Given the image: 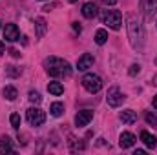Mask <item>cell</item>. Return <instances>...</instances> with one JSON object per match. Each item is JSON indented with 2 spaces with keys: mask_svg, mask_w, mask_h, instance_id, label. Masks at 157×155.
Here are the masks:
<instances>
[{
  "mask_svg": "<svg viewBox=\"0 0 157 155\" xmlns=\"http://www.w3.org/2000/svg\"><path fill=\"white\" fill-rule=\"evenodd\" d=\"M133 155H144V150H137Z\"/></svg>",
  "mask_w": 157,
  "mask_h": 155,
  "instance_id": "f546056e",
  "label": "cell"
},
{
  "mask_svg": "<svg viewBox=\"0 0 157 155\" xmlns=\"http://www.w3.org/2000/svg\"><path fill=\"white\" fill-rule=\"evenodd\" d=\"M46 71L51 77H70L71 75V66L70 62H66L64 59H57V57H49L46 62Z\"/></svg>",
  "mask_w": 157,
  "mask_h": 155,
  "instance_id": "6da1fadb",
  "label": "cell"
},
{
  "mask_svg": "<svg viewBox=\"0 0 157 155\" xmlns=\"http://www.w3.org/2000/svg\"><path fill=\"white\" fill-rule=\"evenodd\" d=\"M9 122H11V126H13L15 130H18V128H20V115H18V113H11Z\"/></svg>",
  "mask_w": 157,
  "mask_h": 155,
  "instance_id": "44dd1931",
  "label": "cell"
},
{
  "mask_svg": "<svg viewBox=\"0 0 157 155\" xmlns=\"http://www.w3.org/2000/svg\"><path fill=\"white\" fill-rule=\"evenodd\" d=\"M139 71H141V66H139V64H132V66H130V71H128V73H130L132 77H135V75H137Z\"/></svg>",
  "mask_w": 157,
  "mask_h": 155,
  "instance_id": "603a6c76",
  "label": "cell"
},
{
  "mask_svg": "<svg viewBox=\"0 0 157 155\" xmlns=\"http://www.w3.org/2000/svg\"><path fill=\"white\" fill-rule=\"evenodd\" d=\"M106 40H108V31H106V29H97V33H95V42H97L99 46H102V44H106Z\"/></svg>",
  "mask_w": 157,
  "mask_h": 155,
  "instance_id": "ffe728a7",
  "label": "cell"
},
{
  "mask_svg": "<svg viewBox=\"0 0 157 155\" xmlns=\"http://www.w3.org/2000/svg\"><path fill=\"white\" fill-rule=\"evenodd\" d=\"M102 24H106L110 29H121V24H122V15L119 9H106L102 13Z\"/></svg>",
  "mask_w": 157,
  "mask_h": 155,
  "instance_id": "3957f363",
  "label": "cell"
},
{
  "mask_svg": "<svg viewBox=\"0 0 157 155\" xmlns=\"http://www.w3.org/2000/svg\"><path fill=\"white\" fill-rule=\"evenodd\" d=\"M48 91H49L51 95H57V97H59V95H62V93H64V86H62L60 82L53 80V82H49V84H48Z\"/></svg>",
  "mask_w": 157,
  "mask_h": 155,
  "instance_id": "9a60e30c",
  "label": "cell"
},
{
  "mask_svg": "<svg viewBox=\"0 0 157 155\" xmlns=\"http://www.w3.org/2000/svg\"><path fill=\"white\" fill-rule=\"evenodd\" d=\"M73 29H75V31H77V33H80V31H82V28H80V26H78L77 22H73Z\"/></svg>",
  "mask_w": 157,
  "mask_h": 155,
  "instance_id": "484cf974",
  "label": "cell"
},
{
  "mask_svg": "<svg viewBox=\"0 0 157 155\" xmlns=\"http://www.w3.org/2000/svg\"><path fill=\"white\" fill-rule=\"evenodd\" d=\"M4 39L7 42H15V40L20 39V31L17 28V24H6L4 28Z\"/></svg>",
  "mask_w": 157,
  "mask_h": 155,
  "instance_id": "52a82bcc",
  "label": "cell"
},
{
  "mask_svg": "<svg viewBox=\"0 0 157 155\" xmlns=\"http://www.w3.org/2000/svg\"><path fill=\"white\" fill-rule=\"evenodd\" d=\"M70 2H71V4H73V2H77V0H70Z\"/></svg>",
  "mask_w": 157,
  "mask_h": 155,
  "instance_id": "4dcf8cb0",
  "label": "cell"
},
{
  "mask_svg": "<svg viewBox=\"0 0 157 155\" xmlns=\"http://www.w3.org/2000/svg\"><path fill=\"white\" fill-rule=\"evenodd\" d=\"M128 37H130L132 47H135V49H141L143 47V44H144V31H143L141 22L133 15L128 17Z\"/></svg>",
  "mask_w": 157,
  "mask_h": 155,
  "instance_id": "7a4b0ae2",
  "label": "cell"
},
{
  "mask_svg": "<svg viewBox=\"0 0 157 155\" xmlns=\"http://www.w3.org/2000/svg\"><path fill=\"white\" fill-rule=\"evenodd\" d=\"M141 141H143L148 148H155L157 146V137L155 135H150L148 131H141Z\"/></svg>",
  "mask_w": 157,
  "mask_h": 155,
  "instance_id": "4fadbf2b",
  "label": "cell"
},
{
  "mask_svg": "<svg viewBox=\"0 0 157 155\" xmlns=\"http://www.w3.org/2000/svg\"><path fill=\"white\" fill-rule=\"evenodd\" d=\"M4 49H6V47H4V42L0 40V55H4Z\"/></svg>",
  "mask_w": 157,
  "mask_h": 155,
  "instance_id": "83f0119b",
  "label": "cell"
},
{
  "mask_svg": "<svg viewBox=\"0 0 157 155\" xmlns=\"http://www.w3.org/2000/svg\"><path fill=\"white\" fill-rule=\"evenodd\" d=\"M35 28H37V37H39V39H42V37H44V35H46V31H48V26H46V20H44V18H37V20H35Z\"/></svg>",
  "mask_w": 157,
  "mask_h": 155,
  "instance_id": "e0dca14e",
  "label": "cell"
},
{
  "mask_svg": "<svg viewBox=\"0 0 157 155\" xmlns=\"http://www.w3.org/2000/svg\"><path fill=\"white\" fill-rule=\"evenodd\" d=\"M146 122H148V124H154V126H157V117L152 115V113H146Z\"/></svg>",
  "mask_w": 157,
  "mask_h": 155,
  "instance_id": "cb8c5ba5",
  "label": "cell"
},
{
  "mask_svg": "<svg viewBox=\"0 0 157 155\" xmlns=\"http://www.w3.org/2000/svg\"><path fill=\"white\" fill-rule=\"evenodd\" d=\"M141 9L146 17H152L157 9V0H141Z\"/></svg>",
  "mask_w": 157,
  "mask_h": 155,
  "instance_id": "8fae6325",
  "label": "cell"
},
{
  "mask_svg": "<svg viewBox=\"0 0 157 155\" xmlns=\"http://www.w3.org/2000/svg\"><path fill=\"white\" fill-rule=\"evenodd\" d=\"M49 112H51L53 117H60L64 113V104H62V102H53L51 108H49Z\"/></svg>",
  "mask_w": 157,
  "mask_h": 155,
  "instance_id": "d6986e66",
  "label": "cell"
},
{
  "mask_svg": "<svg viewBox=\"0 0 157 155\" xmlns=\"http://www.w3.org/2000/svg\"><path fill=\"white\" fill-rule=\"evenodd\" d=\"M82 15H84L86 18H95V17H97V6H95L93 2H86V4L82 6Z\"/></svg>",
  "mask_w": 157,
  "mask_h": 155,
  "instance_id": "7c38bea8",
  "label": "cell"
},
{
  "mask_svg": "<svg viewBox=\"0 0 157 155\" xmlns=\"http://www.w3.org/2000/svg\"><path fill=\"white\" fill-rule=\"evenodd\" d=\"M0 152H2V153H9V152H13V142H11V139H9L7 135L0 137Z\"/></svg>",
  "mask_w": 157,
  "mask_h": 155,
  "instance_id": "2e32d148",
  "label": "cell"
},
{
  "mask_svg": "<svg viewBox=\"0 0 157 155\" xmlns=\"http://www.w3.org/2000/svg\"><path fill=\"white\" fill-rule=\"evenodd\" d=\"M82 86H84L86 91L97 93V91H101V88H102V80H101L99 75H95V73H86V75L82 77Z\"/></svg>",
  "mask_w": 157,
  "mask_h": 155,
  "instance_id": "277c9868",
  "label": "cell"
},
{
  "mask_svg": "<svg viewBox=\"0 0 157 155\" xmlns=\"http://www.w3.org/2000/svg\"><path fill=\"white\" fill-rule=\"evenodd\" d=\"M121 120H122L124 124H133V122L137 120V113H135L133 110H124V112L121 113Z\"/></svg>",
  "mask_w": 157,
  "mask_h": 155,
  "instance_id": "5bb4252c",
  "label": "cell"
},
{
  "mask_svg": "<svg viewBox=\"0 0 157 155\" xmlns=\"http://www.w3.org/2000/svg\"><path fill=\"white\" fill-rule=\"evenodd\" d=\"M2 93H4V97H6L7 100H15V99L18 97V91H17V88H13V86H6Z\"/></svg>",
  "mask_w": 157,
  "mask_h": 155,
  "instance_id": "ac0fdd59",
  "label": "cell"
},
{
  "mask_svg": "<svg viewBox=\"0 0 157 155\" xmlns=\"http://www.w3.org/2000/svg\"><path fill=\"white\" fill-rule=\"evenodd\" d=\"M29 100H31L33 104H40V102H42V97H40L39 91H29Z\"/></svg>",
  "mask_w": 157,
  "mask_h": 155,
  "instance_id": "7402d4cb",
  "label": "cell"
},
{
  "mask_svg": "<svg viewBox=\"0 0 157 155\" xmlns=\"http://www.w3.org/2000/svg\"><path fill=\"white\" fill-rule=\"evenodd\" d=\"M93 62H95V59H93V55H90V53H84L80 59H78L77 62V70L78 71H86L88 68H91L93 66Z\"/></svg>",
  "mask_w": 157,
  "mask_h": 155,
  "instance_id": "30bf717a",
  "label": "cell"
},
{
  "mask_svg": "<svg viewBox=\"0 0 157 155\" xmlns=\"http://www.w3.org/2000/svg\"><path fill=\"white\" fill-rule=\"evenodd\" d=\"M102 4H106V6H115L117 0H102Z\"/></svg>",
  "mask_w": 157,
  "mask_h": 155,
  "instance_id": "d4e9b609",
  "label": "cell"
},
{
  "mask_svg": "<svg viewBox=\"0 0 157 155\" xmlns=\"http://www.w3.org/2000/svg\"><path fill=\"white\" fill-rule=\"evenodd\" d=\"M106 102H108V106H112V108H119V106L124 102V95L121 93V89H119L117 86H113V88L108 89Z\"/></svg>",
  "mask_w": 157,
  "mask_h": 155,
  "instance_id": "8992f818",
  "label": "cell"
},
{
  "mask_svg": "<svg viewBox=\"0 0 157 155\" xmlns=\"http://www.w3.org/2000/svg\"><path fill=\"white\" fill-rule=\"evenodd\" d=\"M91 119H93V112L91 110H82V112H78L77 115H75V124H77L78 128H84V126L90 124Z\"/></svg>",
  "mask_w": 157,
  "mask_h": 155,
  "instance_id": "ba28073f",
  "label": "cell"
},
{
  "mask_svg": "<svg viewBox=\"0 0 157 155\" xmlns=\"http://www.w3.org/2000/svg\"><path fill=\"white\" fill-rule=\"evenodd\" d=\"M26 119H28V122L31 124V126H40V124H44L46 122V113L40 110V108H29L28 112H26Z\"/></svg>",
  "mask_w": 157,
  "mask_h": 155,
  "instance_id": "5b68a950",
  "label": "cell"
},
{
  "mask_svg": "<svg viewBox=\"0 0 157 155\" xmlns=\"http://www.w3.org/2000/svg\"><path fill=\"white\" fill-rule=\"evenodd\" d=\"M135 142H137V139H135V135L130 133V131H122L121 137H119V146H121V148H132Z\"/></svg>",
  "mask_w": 157,
  "mask_h": 155,
  "instance_id": "9c48e42d",
  "label": "cell"
},
{
  "mask_svg": "<svg viewBox=\"0 0 157 155\" xmlns=\"http://www.w3.org/2000/svg\"><path fill=\"white\" fill-rule=\"evenodd\" d=\"M9 53H11V55H13V57H18V55H20V53H18V51H17V49H11V51H9Z\"/></svg>",
  "mask_w": 157,
  "mask_h": 155,
  "instance_id": "4316f807",
  "label": "cell"
},
{
  "mask_svg": "<svg viewBox=\"0 0 157 155\" xmlns=\"http://www.w3.org/2000/svg\"><path fill=\"white\" fill-rule=\"evenodd\" d=\"M152 106H154V108H155V110H157V95H155V97H154V102H152Z\"/></svg>",
  "mask_w": 157,
  "mask_h": 155,
  "instance_id": "f1b7e54d",
  "label": "cell"
}]
</instances>
